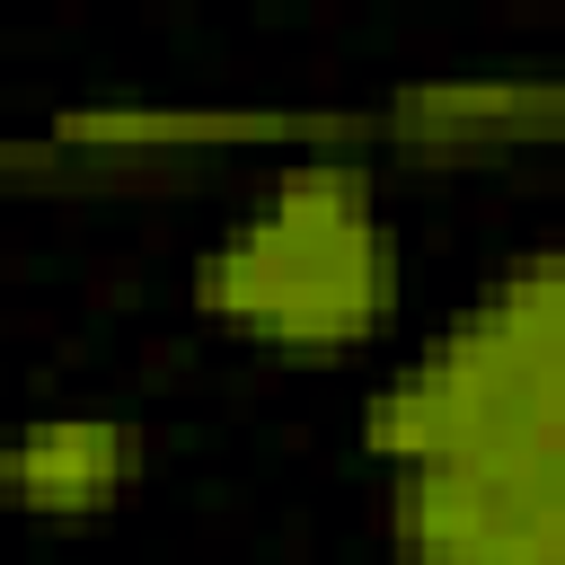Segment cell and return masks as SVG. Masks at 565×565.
Segmentation results:
<instances>
[{"label":"cell","instance_id":"obj_1","mask_svg":"<svg viewBox=\"0 0 565 565\" xmlns=\"http://www.w3.org/2000/svg\"><path fill=\"white\" fill-rule=\"evenodd\" d=\"M194 300L274 353H344L380 335L397 309V247L371 212L362 168H282L256 194V212L194 265Z\"/></svg>","mask_w":565,"mask_h":565},{"label":"cell","instance_id":"obj_2","mask_svg":"<svg viewBox=\"0 0 565 565\" xmlns=\"http://www.w3.org/2000/svg\"><path fill=\"white\" fill-rule=\"evenodd\" d=\"M556 344H565L556 256H521L415 371L371 388L362 441L397 468H450L486 450H565Z\"/></svg>","mask_w":565,"mask_h":565},{"label":"cell","instance_id":"obj_3","mask_svg":"<svg viewBox=\"0 0 565 565\" xmlns=\"http://www.w3.org/2000/svg\"><path fill=\"white\" fill-rule=\"evenodd\" d=\"M556 503H565V450H486L450 468H397L388 539L406 565H565Z\"/></svg>","mask_w":565,"mask_h":565},{"label":"cell","instance_id":"obj_4","mask_svg":"<svg viewBox=\"0 0 565 565\" xmlns=\"http://www.w3.org/2000/svg\"><path fill=\"white\" fill-rule=\"evenodd\" d=\"M141 441L124 415H35L0 450V494L35 521H97L124 503Z\"/></svg>","mask_w":565,"mask_h":565},{"label":"cell","instance_id":"obj_5","mask_svg":"<svg viewBox=\"0 0 565 565\" xmlns=\"http://www.w3.org/2000/svg\"><path fill=\"white\" fill-rule=\"evenodd\" d=\"M247 132H318L309 115H53V141H88V150H159V141H247Z\"/></svg>","mask_w":565,"mask_h":565},{"label":"cell","instance_id":"obj_6","mask_svg":"<svg viewBox=\"0 0 565 565\" xmlns=\"http://www.w3.org/2000/svg\"><path fill=\"white\" fill-rule=\"evenodd\" d=\"M547 106H556L547 88H494V79H477V88H406L397 124L441 132V124H503V115H547Z\"/></svg>","mask_w":565,"mask_h":565}]
</instances>
